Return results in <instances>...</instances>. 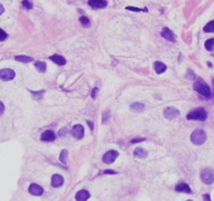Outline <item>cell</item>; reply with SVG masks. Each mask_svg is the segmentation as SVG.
<instances>
[{"instance_id": "20", "label": "cell", "mask_w": 214, "mask_h": 201, "mask_svg": "<svg viewBox=\"0 0 214 201\" xmlns=\"http://www.w3.org/2000/svg\"><path fill=\"white\" fill-rule=\"evenodd\" d=\"M145 106L141 103H133L132 105H130V109L132 111H135V112H140V111H143Z\"/></svg>"}, {"instance_id": "22", "label": "cell", "mask_w": 214, "mask_h": 201, "mask_svg": "<svg viewBox=\"0 0 214 201\" xmlns=\"http://www.w3.org/2000/svg\"><path fill=\"white\" fill-rule=\"evenodd\" d=\"M205 47L207 50L209 52H212L214 49V38H211V39L207 40L205 42Z\"/></svg>"}, {"instance_id": "29", "label": "cell", "mask_w": 214, "mask_h": 201, "mask_svg": "<svg viewBox=\"0 0 214 201\" xmlns=\"http://www.w3.org/2000/svg\"><path fill=\"white\" fill-rule=\"evenodd\" d=\"M186 78L188 80H193V79H195V73L193 72L192 70L191 69H189L188 70V72H187V74H186Z\"/></svg>"}, {"instance_id": "10", "label": "cell", "mask_w": 214, "mask_h": 201, "mask_svg": "<svg viewBox=\"0 0 214 201\" xmlns=\"http://www.w3.org/2000/svg\"><path fill=\"white\" fill-rule=\"evenodd\" d=\"M28 192L34 196H41L43 194V189L42 186H40L37 183H32L28 188Z\"/></svg>"}, {"instance_id": "35", "label": "cell", "mask_w": 214, "mask_h": 201, "mask_svg": "<svg viewBox=\"0 0 214 201\" xmlns=\"http://www.w3.org/2000/svg\"><path fill=\"white\" fill-rule=\"evenodd\" d=\"M3 112H4V105H3V104L0 102V115H1Z\"/></svg>"}, {"instance_id": "34", "label": "cell", "mask_w": 214, "mask_h": 201, "mask_svg": "<svg viewBox=\"0 0 214 201\" xmlns=\"http://www.w3.org/2000/svg\"><path fill=\"white\" fill-rule=\"evenodd\" d=\"M97 92H98V88H94V90H92V98H96V94H97Z\"/></svg>"}, {"instance_id": "17", "label": "cell", "mask_w": 214, "mask_h": 201, "mask_svg": "<svg viewBox=\"0 0 214 201\" xmlns=\"http://www.w3.org/2000/svg\"><path fill=\"white\" fill-rule=\"evenodd\" d=\"M50 60H52L54 63H56V64L60 65V66H63V65L66 64V60H65L62 56H59V55H54L50 57Z\"/></svg>"}, {"instance_id": "3", "label": "cell", "mask_w": 214, "mask_h": 201, "mask_svg": "<svg viewBox=\"0 0 214 201\" xmlns=\"http://www.w3.org/2000/svg\"><path fill=\"white\" fill-rule=\"evenodd\" d=\"M191 141H192L194 145L196 146H199V145H203L205 143L206 139H207V135H206V132L202 129H197L195 131H193L191 134Z\"/></svg>"}, {"instance_id": "18", "label": "cell", "mask_w": 214, "mask_h": 201, "mask_svg": "<svg viewBox=\"0 0 214 201\" xmlns=\"http://www.w3.org/2000/svg\"><path fill=\"white\" fill-rule=\"evenodd\" d=\"M154 69H155L156 73H163L166 71L167 66L164 63H162V62H155L154 63Z\"/></svg>"}, {"instance_id": "12", "label": "cell", "mask_w": 214, "mask_h": 201, "mask_svg": "<svg viewBox=\"0 0 214 201\" xmlns=\"http://www.w3.org/2000/svg\"><path fill=\"white\" fill-rule=\"evenodd\" d=\"M89 197H90V194L86 190H81L76 194L75 198H76L77 201H87Z\"/></svg>"}, {"instance_id": "24", "label": "cell", "mask_w": 214, "mask_h": 201, "mask_svg": "<svg viewBox=\"0 0 214 201\" xmlns=\"http://www.w3.org/2000/svg\"><path fill=\"white\" fill-rule=\"evenodd\" d=\"M67 155H68L67 150H62L61 154H60V161L62 163H66V161H67Z\"/></svg>"}, {"instance_id": "37", "label": "cell", "mask_w": 214, "mask_h": 201, "mask_svg": "<svg viewBox=\"0 0 214 201\" xmlns=\"http://www.w3.org/2000/svg\"><path fill=\"white\" fill-rule=\"evenodd\" d=\"M3 12H4V7H3V5H2V4H0V16L2 15V14H3Z\"/></svg>"}, {"instance_id": "9", "label": "cell", "mask_w": 214, "mask_h": 201, "mask_svg": "<svg viewBox=\"0 0 214 201\" xmlns=\"http://www.w3.org/2000/svg\"><path fill=\"white\" fill-rule=\"evenodd\" d=\"M88 5L92 9H104L107 6L106 0H88Z\"/></svg>"}, {"instance_id": "40", "label": "cell", "mask_w": 214, "mask_h": 201, "mask_svg": "<svg viewBox=\"0 0 214 201\" xmlns=\"http://www.w3.org/2000/svg\"><path fill=\"white\" fill-rule=\"evenodd\" d=\"M187 201H192V200H187Z\"/></svg>"}, {"instance_id": "4", "label": "cell", "mask_w": 214, "mask_h": 201, "mask_svg": "<svg viewBox=\"0 0 214 201\" xmlns=\"http://www.w3.org/2000/svg\"><path fill=\"white\" fill-rule=\"evenodd\" d=\"M201 178H202V181L205 184H212L214 182V170L213 169H204L201 173Z\"/></svg>"}, {"instance_id": "39", "label": "cell", "mask_w": 214, "mask_h": 201, "mask_svg": "<svg viewBox=\"0 0 214 201\" xmlns=\"http://www.w3.org/2000/svg\"><path fill=\"white\" fill-rule=\"evenodd\" d=\"M213 85H214V80H213Z\"/></svg>"}, {"instance_id": "19", "label": "cell", "mask_w": 214, "mask_h": 201, "mask_svg": "<svg viewBox=\"0 0 214 201\" xmlns=\"http://www.w3.org/2000/svg\"><path fill=\"white\" fill-rule=\"evenodd\" d=\"M15 60L18 62H22V63H30V62H32L34 59L31 58V57H28V56H16Z\"/></svg>"}, {"instance_id": "21", "label": "cell", "mask_w": 214, "mask_h": 201, "mask_svg": "<svg viewBox=\"0 0 214 201\" xmlns=\"http://www.w3.org/2000/svg\"><path fill=\"white\" fill-rule=\"evenodd\" d=\"M35 67H36V69L39 71V72H45L46 70V63L45 62H36L35 63Z\"/></svg>"}, {"instance_id": "16", "label": "cell", "mask_w": 214, "mask_h": 201, "mask_svg": "<svg viewBox=\"0 0 214 201\" xmlns=\"http://www.w3.org/2000/svg\"><path fill=\"white\" fill-rule=\"evenodd\" d=\"M175 191L180 193H187V194L191 193V189L187 183H178V186H175Z\"/></svg>"}, {"instance_id": "30", "label": "cell", "mask_w": 214, "mask_h": 201, "mask_svg": "<svg viewBox=\"0 0 214 201\" xmlns=\"http://www.w3.org/2000/svg\"><path fill=\"white\" fill-rule=\"evenodd\" d=\"M6 38H7V34L0 28V41H4Z\"/></svg>"}, {"instance_id": "36", "label": "cell", "mask_w": 214, "mask_h": 201, "mask_svg": "<svg viewBox=\"0 0 214 201\" xmlns=\"http://www.w3.org/2000/svg\"><path fill=\"white\" fill-rule=\"evenodd\" d=\"M104 174H116V172H114V171L106 170V171H104Z\"/></svg>"}, {"instance_id": "14", "label": "cell", "mask_w": 214, "mask_h": 201, "mask_svg": "<svg viewBox=\"0 0 214 201\" xmlns=\"http://www.w3.org/2000/svg\"><path fill=\"white\" fill-rule=\"evenodd\" d=\"M55 138H56V134L52 131H50V130H46L41 135V139L43 141H52V140H55Z\"/></svg>"}, {"instance_id": "7", "label": "cell", "mask_w": 214, "mask_h": 201, "mask_svg": "<svg viewBox=\"0 0 214 201\" xmlns=\"http://www.w3.org/2000/svg\"><path fill=\"white\" fill-rule=\"evenodd\" d=\"M180 115V111L174 107H167L164 109V116L167 119H173Z\"/></svg>"}, {"instance_id": "11", "label": "cell", "mask_w": 214, "mask_h": 201, "mask_svg": "<svg viewBox=\"0 0 214 201\" xmlns=\"http://www.w3.org/2000/svg\"><path fill=\"white\" fill-rule=\"evenodd\" d=\"M162 37L164 39L168 40L170 42H175V36L174 34L172 33V31H170L168 27H164L162 29V33H161Z\"/></svg>"}, {"instance_id": "25", "label": "cell", "mask_w": 214, "mask_h": 201, "mask_svg": "<svg viewBox=\"0 0 214 201\" xmlns=\"http://www.w3.org/2000/svg\"><path fill=\"white\" fill-rule=\"evenodd\" d=\"M31 93H32V96L35 98V100H39L40 98H42V96H43V94H44V91H31Z\"/></svg>"}, {"instance_id": "1", "label": "cell", "mask_w": 214, "mask_h": 201, "mask_svg": "<svg viewBox=\"0 0 214 201\" xmlns=\"http://www.w3.org/2000/svg\"><path fill=\"white\" fill-rule=\"evenodd\" d=\"M193 88L195 91H197L199 94H202L205 98H211V90L208 84L202 79H197L193 84Z\"/></svg>"}, {"instance_id": "15", "label": "cell", "mask_w": 214, "mask_h": 201, "mask_svg": "<svg viewBox=\"0 0 214 201\" xmlns=\"http://www.w3.org/2000/svg\"><path fill=\"white\" fill-rule=\"evenodd\" d=\"M133 155H135L137 158L144 159L148 156V153H147V151L145 149H143V148H141V147H138V148L133 151Z\"/></svg>"}, {"instance_id": "33", "label": "cell", "mask_w": 214, "mask_h": 201, "mask_svg": "<svg viewBox=\"0 0 214 201\" xmlns=\"http://www.w3.org/2000/svg\"><path fill=\"white\" fill-rule=\"evenodd\" d=\"M63 134H66V129L65 128H63V129H61L60 131H59V133H58V135L59 136H62Z\"/></svg>"}, {"instance_id": "23", "label": "cell", "mask_w": 214, "mask_h": 201, "mask_svg": "<svg viewBox=\"0 0 214 201\" xmlns=\"http://www.w3.org/2000/svg\"><path fill=\"white\" fill-rule=\"evenodd\" d=\"M204 31L206 33H214V20L208 22L204 27Z\"/></svg>"}, {"instance_id": "26", "label": "cell", "mask_w": 214, "mask_h": 201, "mask_svg": "<svg viewBox=\"0 0 214 201\" xmlns=\"http://www.w3.org/2000/svg\"><path fill=\"white\" fill-rule=\"evenodd\" d=\"M80 23H81L83 26L87 27V26H89V24H90V21H89V19L87 18V17H85V16H82V17L80 18Z\"/></svg>"}, {"instance_id": "27", "label": "cell", "mask_w": 214, "mask_h": 201, "mask_svg": "<svg viewBox=\"0 0 214 201\" xmlns=\"http://www.w3.org/2000/svg\"><path fill=\"white\" fill-rule=\"evenodd\" d=\"M22 5L24 6L26 9H33V3H32L30 0H23V1H22Z\"/></svg>"}, {"instance_id": "28", "label": "cell", "mask_w": 214, "mask_h": 201, "mask_svg": "<svg viewBox=\"0 0 214 201\" xmlns=\"http://www.w3.org/2000/svg\"><path fill=\"white\" fill-rule=\"evenodd\" d=\"M126 9H127V11H132V12H142V11L147 12V9H139V7H135V6H127Z\"/></svg>"}, {"instance_id": "6", "label": "cell", "mask_w": 214, "mask_h": 201, "mask_svg": "<svg viewBox=\"0 0 214 201\" xmlns=\"http://www.w3.org/2000/svg\"><path fill=\"white\" fill-rule=\"evenodd\" d=\"M118 156H119V152H116L114 150H110V151H108V152H106L104 154V156H103V161H104L105 163H107V165H110V163H112V162L118 158Z\"/></svg>"}, {"instance_id": "5", "label": "cell", "mask_w": 214, "mask_h": 201, "mask_svg": "<svg viewBox=\"0 0 214 201\" xmlns=\"http://www.w3.org/2000/svg\"><path fill=\"white\" fill-rule=\"evenodd\" d=\"M16 76V73L14 70L9 69V68H3L0 69V79L2 81H12Z\"/></svg>"}, {"instance_id": "38", "label": "cell", "mask_w": 214, "mask_h": 201, "mask_svg": "<svg viewBox=\"0 0 214 201\" xmlns=\"http://www.w3.org/2000/svg\"><path fill=\"white\" fill-rule=\"evenodd\" d=\"M87 124H88V125H89V127H90V128H92V129H94V125H92V123L87 122Z\"/></svg>"}, {"instance_id": "8", "label": "cell", "mask_w": 214, "mask_h": 201, "mask_svg": "<svg viewBox=\"0 0 214 201\" xmlns=\"http://www.w3.org/2000/svg\"><path fill=\"white\" fill-rule=\"evenodd\" d=\"M71 134L73 136L77 139H81L84 136V128H83L82 125H76L73 126V129H71Z\"/></svg>"}, {"instance_id": "2", "label": "cell", "mask_w": 214, "mask_h": 201, "mask_svg": "<svg viewBox=\"0 0 214 201\" xmlns=\"http://www.w3.org/2000/svg\"><path fill=\"white\" fill-rule=\"evenodd\" d=\"M207 117H208L207 111L204 108H202V107L196 108V109L190 111L187 114V119H190V121H201V122H204V121L207 119Z\"/></svg>"}, {"instance_id": "31", "label": "cell", "mask_w": 214, "mask_h": 201, "mask_svg": "<svg viewBox=\"0 0 214 201\" xmlns=\"http://www.w3.org/2000/svg\"><path fill=\"white\" fill-rule=\"evenodd\" d=\"M145 138H135V139H131V143H141V141H144Z\"/></svg>"}, {"instance_id": "32", "label": "cell", "mask_w": 214, "mask_h": 201, "mask_svg": "<svg viewBox=\"0 0 214 201\" xmlns=\"http://www.w3.org/2000/svg\"><path fill=\"white\" fill-rule=\"evenodd\" d=\"M203 199H204V201H211V199H210V195H209V194H205V195L203 196Z\"/></svg>"}, {"instance_id": "13", "label": "cell", "mask_w": 214, "mask_h": 201, "mask_svg": "<svg viewBox=\"0 0 214 201\" xmlns=\"http://www.w3.org/2000/svg\"><path fill=\"white\" fill-rule=\"evenodd\" d=\"M63 182H64V179H63V177H62L61 175L55 174V175L52 177V186H54V188H59V186H61L62 184H63Z\"/></svg>"}]
</instances>
